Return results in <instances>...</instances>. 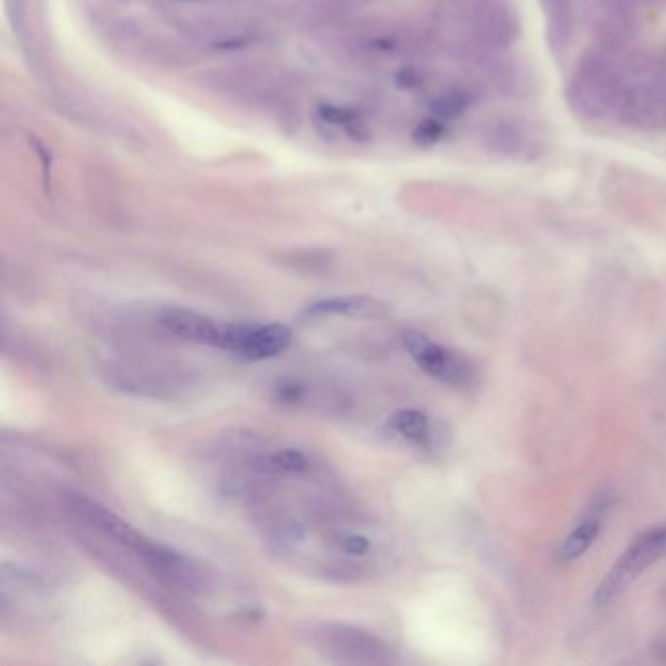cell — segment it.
I'll use <instances>...</instances> for the list:
<instances>
[{
	"instance_id": "obj_5",
	"label": "cell",
	"mask_w": 666,
	"mask_h": 666,
	"mask_svg": "<svg viewBox=\"0 0 666 666\" xmlns=\"http://www.w3.org/2000/svg\"><path fill=\"white\" fill-rule=\"evenodd\" d=\"M67 506L75 516H79L83 522L90 524L92 528L100 530L104 536H108L114 542L122 543L127 549L135 551L137 555L141 549L151 542L147 536H143L139 530H135L129 522H125L122 516L100 504L98 500L90 499L83 493H69L67 495Z\"/></svg>"
},
{
	"instance_id": "obj_11",
	"label": "cell",
	"mask_w": 666,
	"mask_h": 666,
	"mask_svg": "<svg viewBox=\"0 0 666 666\" xmlns=\"http://www.w3.org/2000/svg\"><path fill=\"white\" fill-rule=\"evenodd\" d=\"M256 471L268 473V475H301L309 471L311 461L301 450H276L266 456L254 459L250 463Z\"/></svg>"
},
{
	"instance_id": "obj_6",
	"label": "cell",
	"mask_w": 666,
	"mask_h": 666,
	"mask_svg": "<svg viewBox=\"0 0 666 666\" xmlns=\"http://www.w3.org/2000/svg\"><path fill=\"white\" fill-rule=\"evenodd\" d=\"M139 559L143 561V565L149 569L151 575H155L159 581L170 586L184 590H198L204 584V575L196 567V563H192L188 557L180 555L178 551L170 549L163 543L151 540L141 549Z\"/></svg>"
},
{
	"instance_id": "obj_1",
	"label": "cell",
	"mask_w": 666,
	"mask_h": 666,
	"mask_svg": "<svg viewBox=\"0 0 666 666\" xmlns=\"http://www.w3.org/2000/svg\"><path fill=\"white\" fill-rule=\"evenodd\" d=\"M311 645L329 661L340 665H387L391 649L374 633L346 624L315 625L309 631Z\"/></svg>"
},
{
	"instance_id": "obj_2",
	"label": "cell",
	"mask_w": 666,
	"mask_h": 666,
	"mask_svg": "<svg viewBox=\"0 0 666 666\" xmlns=\"http://www.w3.org/2000/svg\"><path fill=\"white\" fill-rule=\"evenodd\" d=\"M666 557V526L653 528L631 543L622 557L608 571L604 581L598 584L594 602L608 604L620 596L629 584L633 583L647 567Z\"/></svg>"
},
{
	"instance_id": "obj_4",
	"label": "cell",
	"mask_w": 666,
	"mask_h": 666,
	"mask_svg": "<svg viewBox=\"0 0 666 666\" xmlns=\"http://www.w3.org/2000/svg\"><path fill=\"white\" fill-rule=\"evenodd\" d=\"M403 344L424 374L450 385H467L473 379V368L465 358L442 344H436L426 334L405 331Z\"/></svg>"
},
{
	"instance_id": "obj_12",
	"label": "cell",
	"mask_w": 666,
	"mask_h": 666,
	"mask_svg": "<svg viewBox=\"0 0 666 666\" xmlns=\"http://www.w3.org/2000/svg\"><path fill=\"white\" fill-rule=\"evenodd\" d=\"M309 395H311V389L297 381V379H290V377H284V379H278L274 385H272V399L276 403H280L282 407H301L309 401Z\"/></svg>"
},
{
	"instance_id": "obj_7",
	"label": "cell",
	"mask_w": 666,
	"mask_h": 666,
	"mask_svg": "<svg viewBox=\"0 0 666 666\" xmlns=\"http://www.w3.org/2000/svg\"><path fill=\"white\" fill-rule=\"evenodd\" d=\"M290 342H292V331L282 323L250 325L249 333L245 336L237 354L252 362L266 360L286 352Z\"/></svg>"
},
{
	"instance_id": "obj_9",
	"label": "cell",
	"mask_w": 666,
	"mask_h": 666,
	"mask_svg": "<svg viewBox=\"0 0 666 666\" xmlns=\"http://www.w3.org/2000/svg\"><path fill=\"white\" fill-rule=\"evenodd\" d=\"M606 508L608 506L604 502H600L596 508H592L588 512V516H584L583 520L575 526V530L561 542L555 553V561L559 565H569V563L577 561L583 553L590 549V545L594 543L602 530V514Z\"/></svg>"
},
{
	"instance_id": "obj_8",
	"label": "cell",
	"mask_w": 666,
	"mask_h": 666,
	"mask_svg": "<svg viewBox=\"0 0 666 666\" xmlns=\"http://www.w3.org/2000/svg\"><path fill=\"white\" fill-rule=\"evenodd\" d=\"M387 313V305L379 299L368 295H340L329 297L307 307V317H327V315H344L352 319H381Z\"/></svg>"
},
{
	"instance_id": "obj_10",
	"label": "cell",
	"mask_w": 666,
	"mask_h": 666,
	"mask_svg": "<svg viewBox=\"0 0 666 666\" xmlns=\"http://www.w3.org/2000/svg\"><path fill=\"white\" fill-rule=\"evenodd\" d=\"M387 426L393 434L401 436L407 442H413V444L424 446V448H428L432 444V436H434L432 422H430V418L417 411V409H403V411L393 413L389 417Z\"/></svg>"
},
{
	"instance_id": "obj_13",
	"label": "cell",
	"mask_w": 666,
	"mask_h": 666,
	"mask_svg": "<svg viewBox=\"0 0 666 666\" xmlns=\"http://www.w3.org/2000/svg\"><path fill=\"white\" fill-rule=\"evenodd\" d=\"M418 133L422 135L420 139H422L424 143H432V141H436V139L440 137L442 129H440V125L434 124V122H426V124H422L418 127Z\"/></svg>"
},
{
	"instance_id": "obj_3",
	"label": "cell",
	"mask_w": 666,
	"mask_h": 666,
	"mask_svg": "<svg viewBox=\"0 0 666 666\" xmlns=\"http://www.w3.org/2000/svg\"><path fill=\"white\" fill-rule=\"evenodd\" d=\"M159 325L172 336L206 344L213 348H223L231 352H239L245 336L249 333L250 325L245 323H219L215 319H209L206 315H200L196 311L180 309V307H168L159 315Z\"/></svg>"
}]
</instances>
